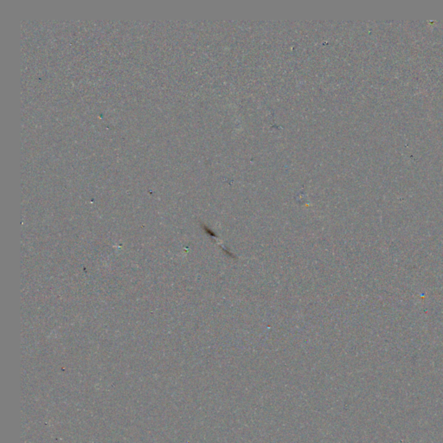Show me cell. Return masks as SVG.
I'll return each mask as SVG.
<instances>
[]
</instances>
